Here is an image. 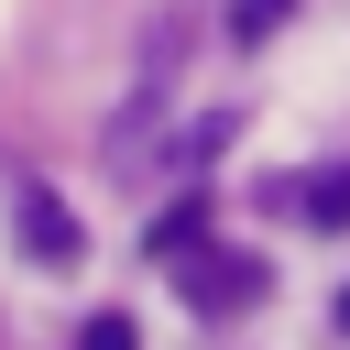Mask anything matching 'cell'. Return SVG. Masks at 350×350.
<instances>
[{
	"mask_svg": "<svg viewBox=\"0 0 350 350\" xmlns=\"http://www.w3.org/2000/svg\"><path fill=\"white\" fill-rule=\"evenodd\" d=\"M22 252H33L44 273H55V262H77V208L33 186V197H22Z\"/></svg>",
	"mask_w": 350,
	"mask_h": 350,
	"instance_id": "obj_2",
	"label": "cell"
},
{
	"mask_svg": "<svg viewBox=\"0 0 350 350\" xmlns=\"http://www.w3.org/2000/svg\"><path fill=\"white\" fill-rule=\"evenodd\" d=\"M317 230H350V164H328V175H306V197H295Z\"/></svg>",
	"mask_w": 350,
	"mask_h": 350,
	"instance_id": "obj_3",
	"label": "cell"
},
{
	"mask_svg": "<svg viewBox=\"0 0 350 350\" xmlns=\"http://www.w3.org/2000/svg\"><path fill=\"white\" fill-rule=\"evenodd\" d=\"M77 350H142V317H120V306H109V317H88V328H77Z\"/></svg>",
	"mask_w": 350,
	"mask_h": 350,
	"instance_id": "obj_5",
	"label": "cell"
},
{
	"mask_svg": "<svg viewBox=\"0 0 350 350\" xmlns=\"http://www.w3.org/2000/svg\"><path fill=\"white\" fill-rule=\"evenodd\" d=\"M175 284H186V306H197V317H241V306L262 295V262H252V252H230V241H186Z\"/></svg>",
	"mask_w": 350,
	"mask_h": 350,
	"instance_id": "obj_1",
	"label": "cell"
},
{
	"mask_svg": "<svg viewBox=\"0 0 350 350\" xmlns=\"http://www.w3.org/2000/svg\"><path fill=\"white\" fill-rule=\"evenodd\" d=\"M339 328H350V284H339Z\"/></svg>",
	"mask_w": 350,
	"mask_h": 350,
	"instance_id": "obj_6",
	"label": "cell"
},
{
	"mask_svg": "<svg viewBox=\"0 0 350 350\" xmlns=\"http://www.w3.org/2000/svg\"><path fill=\"white\" fill-rule=\"evenodd\" d=\"M284 11H295V0H230V33L262 44V33H284Z\"/></svg>",
	"mask_w": 350,
	"mask_h": 350,
	"instance_id": "obj_4",
	"label": "cell"
}]
</instances>
